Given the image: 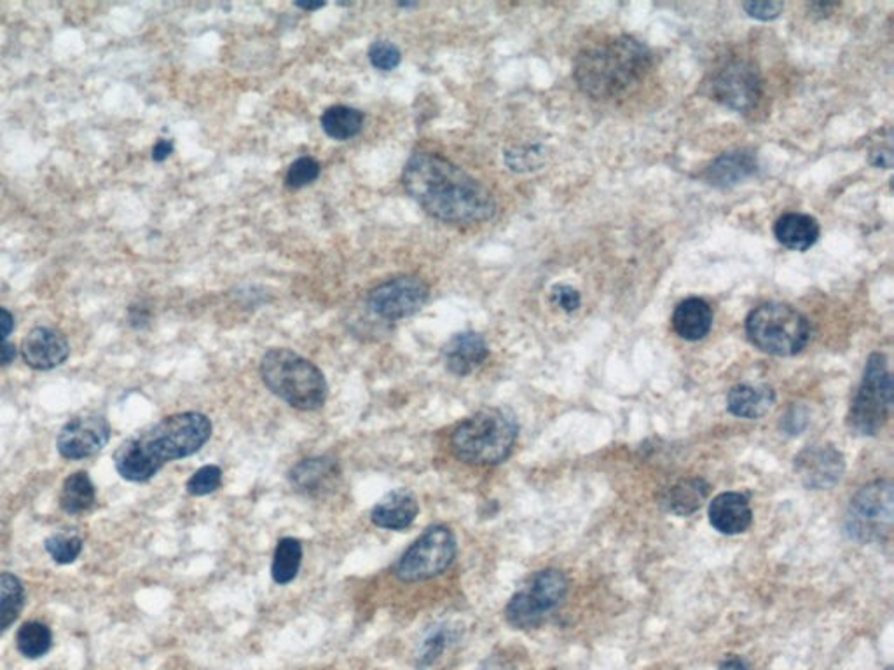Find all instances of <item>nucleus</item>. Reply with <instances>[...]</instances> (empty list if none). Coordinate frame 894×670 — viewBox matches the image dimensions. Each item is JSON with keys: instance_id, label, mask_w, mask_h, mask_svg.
I'll use <instances>...</instances> for the list:
<instances>
[{"instance_id": "15", "label": "nucleus", "mask_w": 894, "mask_h": 670, "mask_svg": "<svg viewBox=\"0 0 894 670\" xmlns=\"http://www.w3.org/2000/svg\"><path fill=\"white\" fill-rule=\"evenodd\" d=\"M341 464L333 455H316L299 461L290 470L289 481L301 495L324 498L333 495L341 482Z\"/></svg>"}, {"instance_id": "14", "label": "nucleus", "mask_w": 894, "mask_h": 670, "mask_svg": "<svg viewBox=\"0 0 894 670\" xmlns=\"http://www.w3.org/2000/svg\"><path fill=\"white\" fill-rule=\"evenodd\" d=\"M796 472L808 489H829L843 478L846 461L832 443H813L797 455Z\"/></svg>"}, {"instance_id": "40", "label": "nucleus", "mask_w": 894, "mask_h": 670, "mask_svg": "<svg viewBox=\"0 0 894 670\" xmlns=\"http://www.w3.org/2000/svg\"><path fill=\"white\" fill-rule=\"evenodd\" d=\"M14 319L13 314L9 313L4 308H0V343L8 339V335L13 332Z\"/></svg>"}, {"instance_id": "41", "label": "nucleus", "mask_w": 894, "mask_h": 670, "mask_svg": "<svg viewBox=\"0 0 894 670\" xmlns=\"http://www.w3.org/2000/svg\"><path fill=\"white\" fill-rule=\"evenodd\" d=\"M16 358V346L11 343H0V367H5Z\"/></svg>"}, {"instance_id": "26", "label": "nucleus", "mask_w": 894, "mask_h": 670, "mask_svg": "<svg viewBox=\"0 0 894 670\" xmlns=\"http://www.w3.org/2000/svg\"><path fill=\"white\" fill-rule=\"evenodd\" d=\"M363 120V112L346 105H334L322 114L321 125L325 135L334 140H348L360 134Z\"/></svg>"}, {"instance_id": "11", "label": "nucleus", "mask_w": 894, "mask_h": 670, "mask_svg": "<svg viewBox=\"0 0 894 670\" xmlns=\"http://www.w3.org/2000/svg\"><path fill=\"white\" fill-rule=\"evenodd\" d=\"M706 91L711 100L738 112H752L762 99L758 70L746 60H729L709 73Z\"/></svg>"}, {"instance_id": "46", "label": "nucleus", "mask_w": 894, "mask_h": 670, "mask_svg": "<svg viewBox=\"0 0 894 670\" xmlns=\"http://www.w3.org/2000/svg\"><path fill=\"white\" fill-rule=\"evenodd\" d=\"M886 670H893V667H887V669H886Z\"/></svg>"}, {"instance_id": "45", "label": "nucleus", "mask_w": 894, "mask_h": 670, "mask_svg": "<svg viewBox=\"0 0 894 670\" xmlns=\"http://www.w3.org/2000/svg\"><path fill=\"white\" fill-rule=\"evenodd\" d=\"M479 670H503V669H501V667L498 666V663L488 662L486 663L485 667H480Z\"/></svg>"}, {"instance_id": "3", "label": "nucleus", "mask_w": 894, "mask_h": 670, "mask_svg": "<svg viewBox=\"0 0 894 670\" xmlns=\"http://www.w3.org/2000/svg\"><path fill=\"white\" fill-rule=\"evenodd\" d=\"M652 67V53L631 35L591 44L577 55L573 78L583 95L614 100L636 86Z\"/></svg>"}, {"instance_id": "24", "label": "nucleus", "mask_w": 894, "mask_h": 670, "mask_svg": "<svg viewBox=\"0 0 894 670\" xmlns=\"http://www.w3.org/2000/svg\"><path fill=\"white\" fill-rule=\"evenodd\" d=\"M708 493L709 486L703 478L682 481L665 490V495L662 496V507L678 516H688L700 508Z\"/></svg>"}, {"instance_id": "23", "label": "nucleus", "mask_w": 894, "mask_h": 670, "mask_svg": "<svg viewBox=\"0 0 894 670\" xmlns=\"http://www.w3.org/2000/svg\"><path fill=\"white\" fill-rule=\"evenodd\" d=\"M776 402L773 388L738 384L727 395V408L734 416L756 419L769 413Z\"/></svg>"}, {"instance_id": "2", "label": "nucleus", "mask_w": 894, "mask_h": 670, "mask_svg": "<svg viewBox=\"0 0 894 670\" xmlns=\"http://www.w3.org/2000/svg\"><path fill=\"white\" fill-rule=\"evenodd\" d=\"M210 437L212 421L205 414H173L123 440L114 464L126 481L146 482L170 461L196 454Z\"/></svg>"}, {"instance_id": "36", "label": "nucleus", "mask_w": 894, "mask_h": 670, "mask_svg": "<svg viewBox=\"0 0 894 670\" xmlns=\"http://www.w3.org/2000/svg\"><path fill=\"white\" fill-rule=\"evenodd\" d=\"M550 301L565 313H573L582 304V297H580L579 290H574L570 285H556L550 290Z\"/></svg>"}, {"instance_id": "31", "label": "nucleus", "mask_w": 894, "mask_h": 670, "mask_svg": "<svg viewBox=\"0 0 894 670\" xmlns=\"http://www.w3.org/2000/svg\"><path fill=\"white\" fill-rule=\"evenodd\" d=\"M46 551L51 555L53 561L58 564L74 563L82 552V538L78 534L58 533L49 536L44 542Z\"/></svg>"}, {"instance_id": "33", "label": "nucleus", "mask_w": 894, "mask_h": 670, "mask_svg": "<svg viewBox=\"0 0 894 670\" xmlns=\"http://www.w3.org/2000/svg\"><path fill=\"white\" fill-rule=\"evenodd\" d=\"M321 163L315 158L303 155L290 164L287 170L286 185L290 189H301V187L313 184L321 176Z\"/></svg>"}, {"instance_id": "19", "label": "nucleus", "mask_w": 894, "mask_h": 670, "mask_svg": "<svg viewBox=\"0 0 894 670\" xmlns=\"http://www.w3.org/2000/svg\"><path fill=\"white\" fill-rule=\"evenodd\" d=\"M752 507L741 493H722L709 505V522L720 533H744L752 525Z\"/></svg>"}, {"instance_id": "22", "label": "nucleus", "mask_w": 894, "mask_h": 670, "mask_svg": "<svg viewBox=\"0 0 894 670\" xmlns=\"http://www.w3.org/2000/svg\"><path fill=\"white\" fill-rule=\"evenodd\" d=\"M774 234L782 246L796 252H805L820 238V223L814 217L805 213H787L779 217L774 226Z\"/></svg>"}, {"instance_id": "21", "label": "nucleus", "mask_w": 894, "mask_h": 670, "mask_svg": "<svg viewBox=\"0 0 894 670\" xmlns=\"http://www.w3.org/2000/svg\"><path fill=\"white\" fill-rule=\"evenodd\" d=\"M758 170L756 155L752 151H732L720 155L706 170L705 178L715 187H732L739 182L746 181L747 176L755 175Z\"/></svg>"}, {"instance_id": "8", "label": "nucleus", "mask_w": 894, "mask_h": 670, "mask_svg": "<svg viewBox=\"0 0 894 670\" xmlns=\"http://www.w3.org/2000/svg\"><path fill=\"white\" fill-rule=\"evenodd\" d=\"M568 592L567 576L558 569H544L524 581L523 587L510 598L506 619L510 627L532 631L541 627L545 619L565 601Z\"/></svg>"}, {"instance_id": "43", "label": "nucleus", "mask_w": 894, "mask_h": 670, "mask_svg": "<svg viewBox=\"0 0 894 670\" xmlns=\"http://www.w3.org/2000/svg\"><path fill=\"white\" fill-rule=\"evenodd\" d=\"M875 155H878V160H872L875 166L891 168V151L875 152V154H872V158H875Z\"/></svg>"}, {"instance_id": "37", "label": "nucleus", "mask_w": 894, "mask_h": 670, "mask_svg": "<svg viewBox=\"0 0 894 670\" xmlns=\"http://www.w3.org/2000/svg\"><path fill=\"white\" fill-rule=\"evenodd\" d=\"M743 8L750 16L762 20V22H769L779 16L785 4L782 2H746Z\"/></svg>"}, {"instance_id": "16", "label": "nucleus", "mask_w": 894, "mask_h": 670, "mask_svg": "<svg viewBox=\"0 0 894 670\" xmlns=\"http://www.w3.org/2000/svg\"><path fill=\"white\" fill-rule=\"evenodd\" d=\"M69 355V340L58 328H32L22 343L23 360L35 370L57 369Z\"/></svg>"}, {"instance_id": "1", "label": "nucleus", "mask_w": 894, "mask_h": 670, "mask_svg": "<svg viewBox=\"0 0 894 670\" xmlns=\"http://www.w3.org/2000/svg\"><path fill=\"white\" fill-rule=\"evenodd\" d=\"M403 185L428 216L445 223H480L497 213V199L485 184L436 152H415L403 172Z\"/></svg>"}, {"instance_id": "39", "label": "nucleus", "mask_w": 894, "mask_h": 670, "mask_svg": "<svg viewBox=\"0 0 894 670\" xmlns=\"http://www.w3.org/2000/svg\"><path fill=\"white\" fill-rule=\"evenodd\" d=\"M173 152V142L172 140H158L156 146L152 149V160L156 161V163H161V161L169 160L170 154Z\"/></svg>"}, {"instance_id": "44", "label": "nucleus", "mask_w": 894, "mask_h": 670, "mask_svg": "<svg viewBox=\"0 0 894 670\" xmlns=\"http://www.w3.org/2000/svg\"><path fill=\"white\" fill-rule=\"evenodd\" d=\"M295 8L303 9V11H316V9L324 8V4H306V2H295Z\"/></svg>"}, {"instance_id": "30", "label": "nucleus", "mask_w": 894, "mask_h": 670, "mask_svg": "<svg viewBox=\"0 0 894 670\" xmlns=\"http://www.w3.org/2000/svg\"><path fill=\"white\" fill-rule=\"evenodd\" d=\"M448 645H450V628L445 627L444 623L427 628L423 639L419 640L418 651H416V667L427 669L433 666L444 655Z\"/></svg>"}, {"instance_id": "9", "label": "nucleus", "mask_w": 894, "mask_h": 670, "mask_svg": "<svg viewBox=\"0 0 894 670\" xmlns=\"http://www.w3.org/2000/svg\"><path fill=\"white\" fill-rule=\"evenodd\" d=\"M894 519L893 482L875 481L861 487L846 511V533L856 542H881L890 536Z\"/></svg>"}, {"instance_id": "18", "label": "nucleus", "mask_w": 894, "mask_h": 670, "mask_svg": "<svg viewBox=\"0 0 894 670\" xmlns=\"http://www.w3.org/2000/svg\"><path fill=\"white\" fill-rule=\"evenodd\" d=\"M419 513V503L413 490L407 487L390 490L385 498L372 508V524L388 531H404L415 522Z\"/></svg>"}, {"instance_id": "6", "label": "nucleus", "mask_w": 894, "mask_h": 670, "mask_svg": "<svg viewBox=\"0 0 894 670\" xmlns=\"http://www.w3.org/2000/svg\"><path fill=\"white\" fill-rule=\"evenodd\" d=\"M747 339L774 357H793L808 346L811 327L804 314L781 302H767L746 319Z\"/></svg>"}, {"instance_id": "29", "label": "nucleus", "mask_w": 894, "mask_h": 670, "mask_svg": "<svg viewBox=\"0 0 894 670\" xmlns=\"http://www.w3.org/2000/svg\"><path fill=\"white\" fill-rule=\"evenodd\" d=\"M53 634L48 625L40 622L23 623L16 634L18 651L25 658L44 657L51 649Z\"/></svg>"}, {"instance_id": "12", "label": "nucleus", "mask_w": 894, "mask_h": 670, "mask_svg": "<svg viewBox=\"0 0 894 670\" xmlns=\"http://www.w3.org/2000/svg\"><path fill=\"white\" fill-rule=\"evenodd\" d=\"M430 288L418 276H398L372 288L368 308L378 319L397 322L409 319L427 304Z\"/></svg>"}, {"instance_id": "35", "label": "nucleus", "mask_w": 894, "mask_h": 670, "mask_svg": "<svg viewBox=\"0 0 894 670\" xmlns=\"http://www.w3.org/2000/svg\"><path fill=\"white\" fill-rule=\"evenodd\" d=\"M400 60H403L400 49L390 41H374L369 46V61H371L374 69L381 70V72L394 70L395 67L400 65Z\"/></svg>"}, {"instance_id": "34", "label": "nucleus", "mask_w": 894, "mask_h": 670, "mask_svg": "<svg viewBox=\"0 0 894 670\" xmlns=\"http://www.w3.org/2000/svg\"><path fill=\"white\" fill-rule=\"evenodd\" d=\"M222 486V469L217 464H205L196 470L195 475L187 481L186 489L193 496H207L216 493Z\"/></svg>"}, {"instance_id": "13", "label": "nucleus", "mask_w": 894, "mask_h": 670, "mask_svg": "<svg viewBox=\"0 0 894 670\" xmlns=\"http://www.w3.org/2000/svg\"><path fill=\"white\" fill-rule=\"evenodd\" d=\"M108 439L111 426L104 416L81 414L61 428L57 440L58 452L66 460H86L98 454L107 446Z\"/></svg>"}, {"instance_id": "20", "label": "nucleus", "mask_w": 894, "mask_h": 670, "mask_svg": "<svg viewBox=\"0 0 894 670\" xmlns=\"http://www.w3.org/2000/svg\"><path fill=\"white\" fill-rule=\"evenodd\" d=\"M713 327V311L699 297H690L676 305L673 313V328L685 340L705 339Z\"/></svg>"}, {"instance_id": "38", "label": "nucleus", "mask_w": 894, "mask_h": 670, "mask_svg": "<svg viewBox=\"0 0 894 670\" xmlns=\"http://www.w3.org/2000/svg\"><path fill=\"white\" fill-rule=\"evenodd\" d=\"M799 423H802L804 426L808 425V416H805L802 411H799V408H793V411H790L788 416L782 419L781 426L788 431V434L799 435V431L804 430Z\"/></svg>"}, {"instance_id": "25", "label": "nucleus", "mask_w": 894, "mask_h": 670, "mask_svg": "<svg viewBox=\"0 0 894 670\" xmlns=\"http://www.w3.org/2000/svg\"><path fill=\"white\" fill-rule=\"evenodd\" d=\"M96 501V490L86 472H76L63 482L60 493L61 510L78 516L90 510Z\"/></svg>"}, {"instance_id": "42", "label": "nucleus", "mask_w": 894, "mask_h": 670, "mask_svg": "<svg viewBox=\"0 0 894 670\" xmlns=\"http://www.w3.org/2000/svg\"><path fill=\"white\" fill-rule=\"evenodd\" d=\"M718 670H750V667H747V663L741 660V658L731 657L725 658L722 666L718 667Z\"/></svg>"}, {"instance_id": "4", "label": "nucleus", "mask_w": 894, "mask_h": 670, "mask_svg": "<svg viewBox=\"0 0 894 670\" xmlns=\"http://www.w3.org/2000/svg\"><path fill=\"white\" fill-rule=\"evenodd\" d=\"M260 378L272 395L299 411L324 407L328 384L324 372L298 353L272 348L260 360Z\"/></svg>"}, {"instance_id": "17", "label": "nucleus", "mask_w": 894, "mask_h": 670, "mask_svg": "<svg viewBox=\"0 0 894 670\" xmlns=\"http://www.w3.org/2000/svg\"><path fill=\"white\" fill-rule=\"evenodd\" d=\"M489 357V346L485 335L467 331L454 334L442 348V360L450 374L456 378L471 376Z\"/></svg>"}, {"instance_id": "27", "label": "nucleus", "mask_w": 894, "mask_h": 670, "mask_svg": "<svg viewBox=\"0 0 894 670\" xmlns=\"http://www.w3.org/2000/svg\"><path fill=\"white\" fill-rule=\"evenodd\" d=\"M303 563V545L295 538H281L275 548L271 564V578L277 585H287L295 580L299 567Z\"/></svg>"}, {"instance_id": "28", "label": "nucleus", "mask_w": 894, "mask_h": 670, "mask_svg": "<svg viewBox=\"0 0 894 670\" xmlns=\"http://www.w3.org/2000/svg\"><path fill=\"white\" fill-rule=\"evenodd\" d=\"M25 607V589L13 573H0V636L8 631Z\"/></svg>"}, {"instance_id": "32", "label": "nucleus", "mask_w": 894, "mask_h": 670, "mask_svg": "<svg viewBox=\"0 0 894 670\" xmlns=\"http://www.w3.org/2000/svg\"><path fill=\"white\" fill-rule=\"evenodd\" d=\"M544 163V151L538 146L510 147L506 151V164L512 172L524 173L538 170Z\"/></svg>"}, {"instance_id": "10", "label": "nucleus", "mask_w": 894, "mask_h": 670, "mask_svg": "<svg viewBox=\"0 0 894 670\" xmlns=\"http://www.w3.org/2000/svg\"><path fill=\"white\" fill-rule=\"evenodd\" d=\"M456 536L445 525H430L404 552L394 566V575L404 584L432 580L454 563Z\"/></svg>"}, {"instance_id": "7", "label": "nucleus", "mask_w": 894, "mask_h": 670, "mask_svg": "<svg viewBox=\"0 0 894 670\" xmlns=\"http://www.w3.org/2000/svg\"><path fill=\"white\" fill-rule=\"evenodd\" d=\"M893 405V378L882 353L870 355L860 388L852 398L847 426L856 435L878 434L886 425Z\"/></svg>"}, {"instance_id": "5", "label": "nucleus", "mask_w": 894, "mask_h": 670, "mask_svg": "<svg viewBox=\"0 0 894 670\" xmlns=\"http://www.w3.org/2000/svg\"><path fill=\"white\" fill-rule=\"evenodd\" d=\"M518 431V421L507 408H480L454 428L451 449L463 463L498 464L509 458Z\"/></svg>"}]
</instances>
